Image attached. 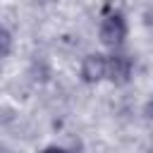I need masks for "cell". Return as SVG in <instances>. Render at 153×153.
I'll return each instance as SVG.
<instances>
[{"instance_id":"1","label":"cell","mask_w":153,"mask_h":153,"mask_svg":"<svg viewBox=\"0 0 153 153\" xmlns=\"http://www.w3.org/2000/svg\"><path fill=\"white\" fill-rule=\"evenodd\" d=\"M103 36H105V41L108 43H115V41H120V36H122V22L120 19H108L105 22V29H103Z\"/></svg>"},{"instance_id":"2","label":"cell","mask_w":153,"mask_h":153,"mask_svg":"<svg viewBox=\"0 0 153 153\" xmlns=\"http://www.w3.org/2000/svg\"><path fill=\"white\" fill-rule=\"evenodd\" d=\"M7 45H10V43H7V36L0 31V53H5V50H7Z\"/></svg>"}]
</instances>
